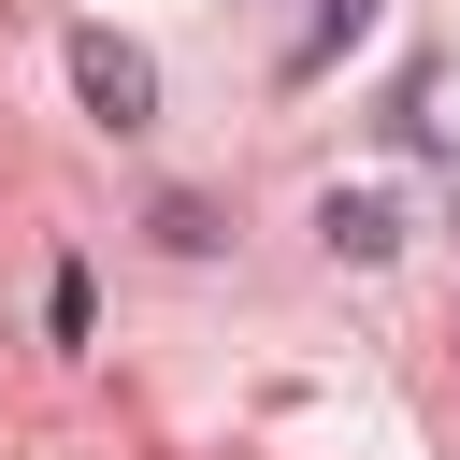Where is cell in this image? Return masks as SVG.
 <instances>
[{"label":"cell","mask_w":460,"mask_h":460,"mask_svg":"<svg viewBox=\"0 0 460 460\" xmlns=\"http://www.w3.org/2000/svg\"><path fill=\"white\" fill-rule=\"evenodd\" d=\"M86 316H101V302H86V259H58V273H43V331L86 345Z\"/></svg>","instance_id":"5b68a950"},{"label":"cell","mask_w":460,"mask_h":460,"mask_svg":"<svg viewBox=\"0 0 460 460\" xmlns=\"http://www.w3.org/2000/svg\"><path fill=\"white\" fill-rule=\"evenodd\" d=\"M144 230H158V244H172V259H216V244H230V230H216V201H187V187H172V201H158V216H144Z\"/></svg>","instance_id":"3957f363"},{"label":"cell","mask_w":460,"mask_h":460,"mask_svg":"<svg viewBox=\"0 0 460 460\" xmlns=\"http://www.w3.org/2000/svg\"><path fill=\"white\" fill-rule=\"evenodd\" d=\"M359 29H374V0H331V14H316V29H302V43H288V72H331V58H345V43H359Z\"/></svg>","instance_id":"277c9868"},{"label":"cell","mask_w":460,"mask_h":460,"mask_svg":"<svg viewBox=\"0 0 460 460\" xmlns=\"http://www.w3.org/2000/svg\"><path fill=\"white\" fill-rule=\"evenodd\" d=\"M316 230H331V259H388V244H402V216H388L374 187H331V201H316Z\"/></svg>","instance_id":"7a4b0ae2"},{"label":"cell","mask_w":460,"mask_h":460,"mask_svg":"<svg viewBox=\"0 0 460 460\" xmlns=\"http://www.w3.org/2000/svg\"><path fill=\"white\" fill-rule=\"evenodd\" d=\"M72 86H86L101 129H144V115H158V58L115 43V29H72Z\"/></svg>","instance_id":"6da1fadb"}]
</instances>
